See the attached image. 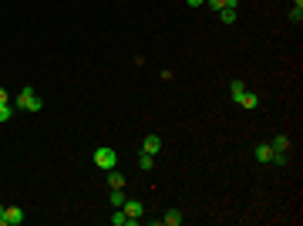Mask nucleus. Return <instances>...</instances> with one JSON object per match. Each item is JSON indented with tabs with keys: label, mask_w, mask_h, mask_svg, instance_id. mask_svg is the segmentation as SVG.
I'll list each match as a JSON object with an SVG mask.
<instances>
[{
	"label": "nucleus",
	"mask_w": 303,
	"mask_h": 226,
	"mask_svg": "<svg viewBox=\"0 0 303 226\" xmlns=\"http://www.w3.org/2000/svg\"><path fill=\"white\" fill-rule=\"evenodd\" d=\"M14 108H24V112H40L44 108V101H40V94L34 88H20L17 98H14Z\"/></svg>",
	"instance_id": "f257e3e1"
},
{
	"label": "nucleus",
	"mask_w": 303,
	"mask_h": 226,
	"mask_svg": "<svg viewBox=\"0 0 303 226\" xmlns=\"http://www.w3.org/2000/svg\"><path fill=\"white\" fill-rule=\"evenodd\" d=\"M91 159H95V166H98V169H105V172L118 166V152H114V149H108V145H98Z\"/></svg>",
	"instance_id": "f03ea898"
},
{
	"label": "nucleus",
	"mask_w": 303,
	"mask_h": 226,
	"mask_svg": "<svg viewBox=\"0 0 303 226\" xmlns=\"http://www.w3.org/2000/svg\"><path fill=\"white\" fill-rule=\"evenodd\" d=\"M253 155H256V162H263V166H276V152L269 142H260V145H253Z\"/></svg>",
	"instance_id": "7ed1b4c3"
},
{
	"label": "nucleus",
	"mask_w": 303,
	"mask_h": 226,
	"mask_svg": "<svg viewBox=\"0 0 303 226\" xmlns=\"http://www.w3.org/2000/svg\"><path fill=\"white\" fill-rule=\"evenodd\" d=\"M121 213L128 216V226H135L138 220H142V213H145V206H142L138 199H125V203H121Z\"/></svg>",
	"instance_id": "20e7f679"
},
{
	"label": "nucleus",
	"mask_w": 303,
	"mask_h": 226,
	"mask_svg": "<svg viewBox=\"0 0 303 226\" xmlns=\"http://www.w3.org/2000/svg\"><path fill=\"white\" fill-rule=\"evenodd\" d=\"M158 223H165V226H182V223H186V216H182V209H165Z\"/></svg>",
	"instance_id": "39448f33"
},
{
	"label": "nucleus",
	"mask_w": 303,
	"mask_h": 226,
	"mask_svg": "<svg viewBox=\"0 0 303 226\" xmlns=\"http://www.w3.org/2000/svg\"><path fill=\"white\" fill-rule=\"evenodd\" d=\"M142 152H152V155H158V152H162V135H145V142H142Z\"/></svg>",
	"instance_id": "423d86ee"
},
{
	"label": "nucleus",
	"mask_w": 303,
	"mask_h": 226,
	"mask_svg": "<svg viewBox=\"0 0 303 226\" xmlns=\"http://www.w3.org/2000/svg\"><path fill=\"white\" fill-rule=\"evenodd\" d=\"M24 223V209L20 206H7V226H20Z\"/></svg>",
	"instance_id": "0eeeda50"
},
{
	"label": "nucleus",
	"mask_w": 303,
	"mask_h": 226,
	"mask_svg": "<svg viewBox=\"0 0 303 226\" xmlns=\"http://www.w3.org/2000/svg\"><path fill=\"white\" fill-rule=\"evenodd\" d=\"M239 105H243V108H260V94L256 91H243V98H239Z\"/></svg>",
	"instance_id": "6e6552de"
},
{
	"label": "nucleus",
	"mask_w": 303,
	"mask_h": 226,
	"mask_svg": "<svg viewBox=\"0 0 303 226\" xmlns=\"http://www.w3.org/2000/svg\"><path fill=\"white\" fill-rule=\"evenodd\" d=\"M269 145H273V152H290V135H273Z\"/></svg>",
	"instance_id": "1a4fd4ad"
},
{
	"label": "nucleus",
	"mask_w": 303,
	"mask_h": 226,
	"mask_svg": "<svg viewBox=\"0 0 303 226\" xmlns=\"http://www.w3.org/2000/svg\"><path fill=\"white\" fill-rule=\"evenodd\" d=\"M108 186H112V189H125V176L118 172V166L108 169Z\"/></svg>",
	"instance_id": "9d476101"
},
{
	"label": "nucleus",
	"mask_w": 303,
	"mask_h": 226,
	"mask_svg": "<svg viewBox=\"0 0 303 226\" xmlns=\"http://www.w3.org/2000/svg\"><path fill=\"white\" fill-rule=\"evenodd\" d=\"M219 20H223V24H236V20H239V10H236V7H223V10H219Z\"/></svg>",
	"instance_id": "9b49d317"
},
{
	"label": "nucleus",
	"mask_w": 303,
	"mask_h": 226,
	"mask_svg": "<svg viewBox=\"0 0 303 226\" xmlns=\"http://www.w3.org/2000/svg\"><path fill=\"white\" fill-rule=\"evenodd\" d=\"M243 91H246V85H243V81H232V85H229V98H232L236 105H239V98H243Z\"/></svg>",
	"instance_id": "f8f14e48"
},
{
	"label": "nucleus",
	"mask_w": 303,
	"mask_h": 226,
	"mask_svg": "<svg viewBox=\"0 0 303 226\" xmlns=\"http://www.w3.org/2000/svg\"><path fill=\"white\" fill-rule=\"evenodd\" d=\"M152 166H155V155H152V152H142V155H138V169H152Z\"/></svg>",
	"instance_id": "ddd939ff"
},
{
	"label": "nucleus",
	"mask_w": 303,
	"mask_h": 226,
	"mask_svg": "<svg viewBox=\"0 0 303 226\" xmlns=\"http://www.w3.org/2000/svg\"><path fill=\"white\" fill-rule=\"evenodd\" d=\"M14 118V105H0V125H7Z\"/></svg>",
	"instance_id": "4468645a"
},
{
	"label": "nucleus",
	"mask_w": 303,
	"mask_h": 226,
	"mask_svg": "<svg viewBox=\"0 0 303 226\" xmlns=\"http://www.w3.org/2000/svg\"><path fill=\"white\" fill-rule=\"evenodd\" d=\"M125 199H128V196H125L121 189H112V206H114V209H121V203H125Z\"/></svg>",
	"instance_id": "2eb2a0df"
},
{
	"label": "nucleus",
	"mask_w": 303,
	"mask_h": 226,
	"mask_svg": "<svg viewBox=\"0 0 303 226\" xmlns=\"http://www.w3.org/2000/svg\"><path fill=\"white\" fill-rule=\"evenodd\" d=\"M112 223L114 226H128V216H125L121 209H114V213H112Z\"/></svg>",
	"instance_id": "dca6fc26"
},
{
	"label": "nucleus",
	"mask_w": 303,
	"mask_h": 226,
	"mask_svg": "<svg viewBox=\"0 0 303 226\" xmlns=\"http://www.w3.org/2000/svg\"><path fill=\"white\" fill-rule=\"evenodd\" d=\"M206 3H209V10H212V14H219V10L226 7V0H206Z\"/></svg>",
	"instance_id": "f3484780"
},
{
	"label": "nucleus",
	"mask_w": 303,
	"mask_h": 226,
	"mask_svg": "<svg viewBox=\"0 0 303 226\" xmlns=\"http://www.w3.org/2000/svg\"><path fill=\"white\" fill-rule=\"evenodd\" d=\"M290 20L300 24V20H303V7H293V10H290Z\"/></svg>",
	"instance_id": "a211bd4d"
},
{
	"label": "nucleus",
	"mask_w": 303,
	"mask_h": 226,
	"mask_svg": "<svg viewBox=\"0 0 303 226\" xmlns=\"http://www.w3.org/2000/svg\"><path fill=\"white\" fill-rule=\"evenodd\" d=\"M0 105H10V94H7V88H0Z\"/></svg>",
	"instance_id": "6ab92c4d"
},
{
	"label": "nucleus",
	"mask_w": 303,
	"mask_h": 226,
	"mask_svg": "<svg viewBox=\"0 0 303 226\" xmlns=\"http://www.w3.org/2000/svg\"><path fill=\"white\" fill-rule=\"evenodd\" d=\"M0 226H7V206H0Z\"/></svg>",
	"instance_id": "aec40b11"
},
{
	"label": "nucleus",
	"mask_w": 303,
	"mask_h": 226,
	"mask_svg": "<svg viewBox=\"0 0 303 226\" xmlns=\"http://www.w3.org/2000/svg\"><path fill=\"white\" fill-rule=\"evenodd\" d=\"M202 3H206V0H189V7H202Z\"/></svg>",
	"instance_id": "412c9836"
},
{
	"label": "nucleus",
	"mask_w": 303,
	"mask_h": 226,
	"mask_svg": "<svg viewBox=\"0 0 303 226\" xmlns=\"http://www.w3.org/2000/svg\"><path fill=\"white\" fill-rule=\"evenodd\" d=\"M293 7H303V0H293Z\"/></svg>",
	"instance_id": "4be33fe9"
}]
</instances>
